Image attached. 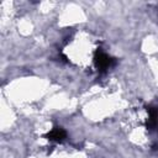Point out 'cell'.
Listing matches in <instances>:
<instances>
[{"instance_id":"cell-1","label":"cell","mask_w":158,"mask_h":158,"mask_svg":"<svg viewBox=\"0 0 158 158\" xmlns=\"http://www.w3.org/2000/svg\"><path fill=\"white\" fill-rule=\"evenodd\" d=\"M94 64H95V68L98 69L99 73H105L107 72L110 68H112L116 63L115 58H112L111 56H109L107 53H105L104 51L101 49H96L95 53H94Z\"/></svg>"},{"instance_id":"cell-3","label":"cell","mask_w":158,"mask_h":158,"mask_svg":"<svg viewBox=\"0 0 158 158\" xmlns=\"http://www.w3.org/2000/svg\"><path fill=\"white\" fill-rule=\"evenodd\" d=\"M44 137L51 141V142H57V143H62L65 138H67V132L63 127L60 126H56L53 127L47 135H44Z\"/></svg>"},{"instance_id":"cell-2","label":"cell","mask_w":158,"mask_h":158,"mask_svg":"<svg viewBox=\"0 0 158 158\" xmlns=\"http://www.w3.org/2000/svg\"><path fill=\"white\" fill-rule=\"evenodd\" d=\"M148 111V118L146 122V126L149 131H157L158 130V107L149 105L147 106Z\"/></svg>"}]
</instances>
